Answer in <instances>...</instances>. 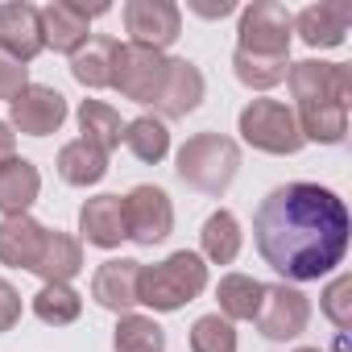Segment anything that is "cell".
<instances>
[{
	"instance_id": "34",
	"label": "cell",
	"mask_w": 352,
	"mask_h": 352,
	"mask_svg": "<svg viewBox=\"0 0 352 352\" xmlns=\"http://www.w3.org/2000/svg\"><path fill=\"white\" fill-rule=\"evenodd\" d=\"M17 319H21V294L13 282L0 278V331H13Z\"/></svg>"
},
{
	"instance_id": "28",
	"label": "cell",
	"mask_w": 352,
	"mask_h": 352,
	"mask_svg": "<svg viewBox=\"0 0 352 352\" xmlns=\"http://www.w3.org/2000/svg\"><path fill=\"white\" fill-rule=\"evenodd\" d=\"M124 145H129V153L137 162L157 166L170 153V129H166L162 116H137V120L124 124Z\"/></svg>"
},
{
	"instance_id": "27",
	"label": "cell",
	"mask_w": 352,
	"mask_h": 352,
	"mask_svg": "<svg viewBox=\"0 0 352 352\" xmlns=\"http://www.w3.org/2000/svg\"><path fill=\"white\" fill-rule=\"evenodd\" d=\"M34 315L46 327H67L83 315V294L71 282H42V290L34 294Z\"/></svg>"
},
{
	"instance_id": "29",
	"label": "cell",
	"mask_w": 352,
	"mask_h": 352,
	"mask_svg": "<svg viewBox=\"0 0 352 352\" xmlns=\"http://www.w3.org/2000/svg\"><path fill=\"white\" fill-rule=\"evenodd\" d=\"M112 348L116 352H166V331L157 319L129 311V315H116Z\"/></svg>"
},
{
	"instance_id": "22",
	"label": "cell",
	"mask_w": 352,
	"mask_h": 352,
	"mask_svg": "<svg viewBox=\"0 0 352 352\" xmlns=\"http://www.w3.org/2000/svg\"><path fill=\"white\" fill-rule=\"evenodd\" d=\"M241 245H245V236H241V220L232 216V212H212L208 220H204V228H199V257L204 261H212V265H232L236 257H241Z\"/></svg>"
},
{
	"instance_id": "5",
	"label": "cell",
	"mask_w": 352,
	"mask_h": 352,
	"mask_svg": "<svg viewBox=\"0 0 352 352\" xmlns=\"http://www.w3.org/2000/svg\"><path fill=\"white\" fill-rule=\"evenodd\" d=\"M241 42L236 50L245 54H265V58H290V38H294V17L278 0H253L241 9Z\"/></svg>"
},
{
	"instance_id": "15",
	"label": "cell",
	"mask_w": 352,
	"mask_h": 352,
	"mask_svg": "<svg viewBox=\"0 0 352 352\" xmlns=\"http://www.w3.org/2000/svg\"><path fill=\"white\" fill-rule=\"evenodd\" d=\"M0 50L17 63H34L46 42H42V13L25 0H13V5H0Z\"/></svg>"
},
{
	"instance_id": "23",
	"label": "cell",
	"mask_w": 352,
	"mask_h": 352,
	"mask_svg": "<svg viewBox=\"0 0 352 352\" xmlns=\"http://www.w3.org/2000/svg\"><path fill=\"white\" fill-rule=\"evenodd\" d=\"M294 120L302 141L315 145H340L348 137V104H298Z\"/></svg>"
},
{
	"instance_id": "19",
	"label": "cell",
	"mask_w": 352,
	"mask_h": 352,
	"mask_svg": "<svg viewBox=\"0 0 352 352\" xmlns=\"http://www.w3.org/2000/svg\"><path fill=\"white\" fill-rule=\"evenodd\" d=\"M46 228L34 216H5L0 220V265L9 270H34L42 253Z\"/></svg>"
},
{
	"instance_id": "17",
	"label": "cell",
	"mask_w": 352,
	"mask_h": 352,
	"mask_svg": "<svg viewBox=\"0 0 352 352\" xmlns=\"http://www.w3.org/2000/svg\"><path fill=\"white\" fill-rule=\"evenodd\" d=\"M137 274H141V261H133V257L104 261L91 278V298L112 315H129L137 307Z\"/></svg>"
},
{
	"instance_id": "30",
	"label": "cell",
	"mask_w": 352,
	"mask_h": 352,
	"mask_svg": "<svg viewBox=\"0 0 352 352\" xmlns=\"http://www.w3.org/2000/svg\"><path fill=\"white\" fill-rule=\"evenodd\" d=\"M232 71H236V79H241L245 87L270 91V87H278V83L286 79L290 58H265V54H245V50H236V54H232Z\"/></svg>"
},
{
	"instance_id": "18",
	"label": "cell",
	"mask_w": 352,
	"mask_h": 352,
	"mask_svg": "<svg viewBox=\"0 0 352 352\" xmlns=\"http://www.w3.org/2000/svg\"><path fill=\"white\" fill-rule=\"evenodd\" d=\"M38 195H42V174L30 157L0 162V216H30Z\"/></svg>"
},
{
	"instance_id": "20",
	"label": "cell",
	"mask_w": 352,
	"mask_h": 352,
	"mask_svg": "<svg viewBox=\"0 0 352 352\" xmlns=\"http://www.w3.org/2000/svg\"><path fill=\"white\" fill-rule=\"evenodd\" d=\"M116 50H120L116 38H104V34L87 38V46H79V50L71 54V75H75L83 87H91V91L112 87V75H116Z\"/></svg>"
},
{
	"instance_id": "11",
	"label": "cell",
	"mask_w": 352,
	"mask_h": 352,
	"mask_svg": "<svg viewBox=\"0 0 352 352\" xmlns=\"http://www.w3.org/2000/svg\"><path fill=\"white\" fill-rule=\"evenodd\" d=\"M112 5L108 0H100V5H75V0H50L42 13V42L54 50V54H75L79 46H87L91 38V17L108 13Z\"/></svg>"
},
{
	"instance_id": "24",
	"label": "cell",
	"mask_w": 352,
	"mask_h": 352,
	"mask_svg": "<svg viewBox=\"0 0 352 352\" xmlns=\"http://www.w3.org/2000/svg\"><path fill=\"white\" fill-rule=\"evenodd\" d=\"M54 166H58V179L63 183H71V187H96L104 174H108V153H100L83 137H75V141H67L58 149V162Z\"/></svg>"
},
{
	"instance_id": "35",
	"label": "cell",
	"mask_w": 352,
	"mask_h": 352,
	"mask_svg": "<svg viewBox=\"0 0 352 352\" xmlns=\"http://www.w3.org/2000/svg\"><path fill=\"white\" fill-rule=\"evenodd\" d=\"M191 13H199V17L216 21V17H228V13H236V5H232V0H220V5H204V0H191Z\"/></svg>"
},
{
	"instance_id": "1",
	"label": "cell",
	"mask_w": 352,
	"mask_h": 352,
	"mask_svg": "<svg viewBox=\"0 0 352 352\" xmlns=\"http://www.w3.org/2000/svg\"><path fill=\"white\" fill-rule=\"evenodd\" d=\"M352 220L344 199L319 183L274 187L253 212V245L261 261L294 282H319L348 253Z\"/></svg>"
},
{
	"instance_id": "9",
	"label": "cell",
	"mask_w": 352,
	"mask_h": 352,
	"mask_svg": "<svg viewBox=\"0 0 352 352\" xmlns=\"http://www.w3.org/2000/svg\"><path fill=\"white\" fill-rule=\"evenodd\" d=\"M286 83L294 104H348L352 96V71L344 63H319V58L290 63Z\"/></svg>"
},
{
	"instance_id": "36",
	"label": "cell",
	"mask_w": 352,
	"mask_h": 352,
	"mask_svg": "<svg viewBox=\"0 0 352 352\" xmlns=\"http://www.w3.org/2000/svg\"><path fill=\"white\" fill-rule=\"evenodd\" d=\"M17 157V133L9 129V120H0V162Z\"/></svg>"
},
{
	"instance_id": "13",
	"label": "cell",
	"mask_w": 352,
	"mask_h": 352,
	"mask_svg": "<svg viewBox=\"0 0 352 352\" xmlns=\"http://www.w3.org/2000/svg\"><path fill=\"white\" fill-rule=\"evenodd\" d=\"M204 91H208L204 71L191 58H170L166 63V83H162L153 108L162 112V120H183L204 104Z\"/></svg>"
},
{
	"instance_id": "14",
	"label": "cell",
	"mask_w": 352,
	"mask_h": 352,
	"mask_svg": "<svg viewBox=\"0 0 352 352\" xmlns=\"http://www.w3.org/2000/svg\"><path fill=\"white\" fill-rule=\"evenodd\" d=\"M348 25H352V5H344V0H319V5H307L294 17V34L311 50L344 46L348 42Z\"/></svg>"
},
{
	"instance_id": "32",
	"label": "cell",
	"mask_w": 352,
	"mask_h": 352,
	"mask_svg": "<svg viewBox=\"0 0 352 352\" xmlns=\"http://www.w3.org/2000/svg\"><path fill=\"white\" fill-rule=\"evenodd\" d=\"M348 294H352V278H348V274H340V278L323 290V298H319V311L336 323V331H340V336L352 327V298H348Z\"/></svg>"
},
{
	"instance_id": "3",
	"label": "cell",
	"mask_w": 352,
	"mask_h": 352,
	"mask_svg": "<svg viewBox=\"0 0 352 352\" xmlns=\"http://www.w3.org/2000/svg\"><path fill=\"white\" fill-rule=\"evenodd\" d=\"M174 170L199 195H224L241 170V145L224 133H195L179 145Z\"/></svg>"
},
{
	"instance_id": "25",
	"label": "cell",
	"mask_w": 352,
	"mask_h": 352,
	"mask_svg": "<svg viewBox=\"0 0 352 352\" xmlns=\"http://www.w3.org/2000/svg\"><path fill=\"white\" fill-rule=\"evenodd\" d=\"M79 133L87 145H96L100 153H112L120 141H124V120L112 104L104 100H83L79 104Z\"/></svg>"
},
{
	"instance_id": "2",
	"label": "cell",
	"mask_w": 352,
	"mask_h": 352,
	"mask_svg": "<svg viewBox=\"0 0 352 352\" xmlns=\"http://www.w3.org/2000/svg\"><path fill=\"white\" fill-rule=\"evenodd\" d=\"M204 290H208V261L191 249H179L153 265H141V274H137V302L149 311H162V315L183 311Z\"/></svg>"
},
{
	"instance_id": "16",
	"label": "cell",
	"mask_w": 352,
	"mask_h": 352,
	"mask_svg": "<svg viewBox=\"0 0 352 352\" xmlns=\"http://www.w3.org/2000/svg\"><path fill=\"white\" fill-rule=\"evenodd\" d=\"M79 236L96 249H120V241H129L124 199L120 195H91L79 208Z\"/></svg>"
},
{
	"instance_id": "26",
	"label": "cell",
	"mask_w": 352,
	"mask_h": 352,
	"mask_svg": "<svg viewBox=\"0 0 352 352\" xmlns=\"http://www.w3.org/2000/svg\"><path fill=\"white\" fill-rule=\"evenodd\" d=\"M261 294H265V282H257V278H249V274H224L220 286H216L220 315H224L228 323H236V319H257Z\"/></svg>"
},
{
	"instance_id": "31",
	"label": "cell",
	"mask_w": 352,
	"mask_h": 352,
	"mask_svg": "<svg viewBox=\"0 0 352 352\" xmlns=\"http://www.w3.org/2000/svg\"><path fill=\"white\" fill-rule=\"evenodd\" d=\"M191 352H236V327L216 311L191 323Z\"/></svg>"
},
{
	"instance_id": "7",
	"label": "cell",
	"mask_w": 352,
	"mask_h": 352,
	"mask_svg": "<svg viewBox=\"0 0 352 352\" xmlns=\"http://www.w3.org/2000/svg\"><path fill=\"white\" fill-rule=\"evenodd\" d=\"M257 331L274 344L282 340H298L311 323V298L298 290V286H286V282H274L265 286L261 294V311H257Z\"/></svg>"
},
{
	"instance_id": "4",
	"label": "cell",
	"mask_w": 352,
	"mask_h": 352,
	"mask_svg": "<svg viewBox=\"0 0 352 352\" xmlns=\"http://www.w3.org/2000/svg\"><path fill=\"white\" fill-rule=\"evenodd\" d=\"M245 145L261 149V153H274V157H290L298 153L307 141L298 133V120H294V108L282 104V100H249L241 108V120H236Z\"/></svg>"
},
{
	"instance_id": "37",
	"label": "cell",
	"mask_w": 352,
	"mask_h": 352,
	"mask_svg": "<svg viewBox=\"0 0 352 352\" xmlns=\"http://www.w3.org/2000/svg\"><path fill=\"white\" fill-rule=\"evenodd\" d=\"M294 352H323V348H294Z\"/></svg>"
},
{
	"instance_id": "8",
	"label": "cell",
	"mask_w": 352,
	"mask_h": 352,
	"mask_svg": "<svg viewBox=\"0 0 352 352\" xmlns=\"http://www.w3.org/2000/svg\"><path fill=\"white\" fill-rule=\"evenodd\" d=\"M124 228H129V241H137L145 249L162 245L174 232V204H170V195L162 187H149V183L133 187L124 195Z\"/></svg>"
},
{
	"instance_id": "12",
	"label": "cell",
	"mask_w": 352,
	"mask_h": 352,
	"mask_svg": "<svg viewBox=\"0 0 352 352\" xmlns=\"http://www.w3.org/2000/svg\"><path fill=\"white\" fill-rule=\"evenodd\" d=\"M67 96L58 87H46V83H30L13 104H9V129L25 133V137H50L63 129L67 120Z\"/></svg>"
},
{
	"instance_id": "33",
	"label": "cell",
	"mask_w": 352,
	"mask_h": 352,
	"mask_svg": "<svg viewBox=\"0 0 352 352\" xmlns=\"http://www.w3.org/2000/svg\"><path fill=\"white\" fill-rule=\"evenodd\" d=\"M25 87H30V67L17 63V58H9L5 50H0V100L13 104Z\"/></svg>"
},
{
	"instance_id": "10",
	"label": "cell",
	"mask_w": 352,
	"mask_h": 352,
	"mask_svg": "<svg viewBox=\"0 0 352 352\" xmlns=\"http://www.w3.org/2000/svg\"><path fill=\"white\" fill-rule=\"evenodd\" d=\"M124 30L133 46L166 50L183 34V9L174 0H129L124 5Z\"/></svg>"
},
{
	"instance_id": "6",
	"label": "cell",
	"mask_w": 352,
	"mask_h": 352,
	"mask_svg": "<svg viewBox=\"0 0 352 352\" xmlns=\"http://www.w3.org/2000/svg\"><path fill=\"white\" fill-rule=\"evenodd\" d=\"M166 54L162 50H149V46H133L124 42L116 50V75H112V87L133 100V104H153L162 83H166Z\"/></svg>"
},
{
	"instance_id": "21",
	"label": "cell",
	"mask_w": 352,
	"mask_h": 352,
	"mask_svg": "<svg viewBox=\"0 0 352 352\" xmlns=\"http://www.w3.org/2000/svg\"><path fill=\"white\" fill-rule=\"evenodd\" d=\"M79 270H83V241L71 236V232H58V228L50 232V228H46L38 265H34L30 274H38L42 282H71Z\"/></svg>"
}]
</instances>
